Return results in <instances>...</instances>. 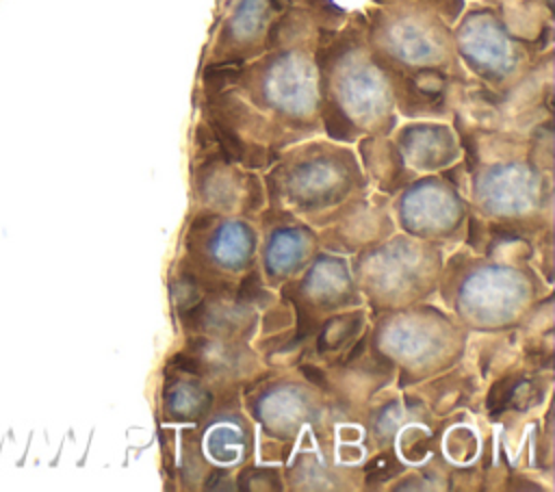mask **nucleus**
<instances>
[{
    "mask_svg": "<svg viewBox=\"0 0 555 492\" xmlns=\"http://www.w3.org/2000/svg\"><path fill=\"white\" fill-rule=\"evenodd\" d=\"M301 373L310 379V381H314L317 386H325V379H323V373L319 371V368H314V366H301Z\"/></svg>",
    "mask_w": 555,
    "mask_h": 492,
    "instance_id": "nucleus-6",
    "label": "nucleus"
},
{
    "mask_svg": "<svg viewBox=\"0 0 555 492\" xmlns=\"http://www.w3.org/2000/svg\"><path fill=\"white\" fill-rule=\"evenodd\" d=\"M171 364L178 366V368H182V371H186V373H193V375L199 373V364H197L193 358H186V355H176V358H171Z\"/></svg>",
    "mask_w": 555,
    "mask_h": 492,
    "instance_id": "nucleus-5",
    "label": "nucleus"
},
{
    "mask_svg": "<svg viewBox=\"0 0 555 492\" xmlns=\"http://www.w3.org/2000/svg\"><path fill=\"white\" fill-rule=\"evenodd\" d=\"M460 52L473 69L488 80L505 78L516 61V50L490 9H473L457 28Z\"/></svg>",
    "mask_w": 555,
    "mask_h": 492,
    "instance_id": "nucleus-2",
    "label": "nucleus"
},
{
    "mask_svg": "<svg viewBox=\"0 0 555 492\" xmlns=\"http://www.w3.org/2000/svg\"><path fill=\"white\" fill-rule=\"evenodd\" d=\"M397 2L412 4V7H427L434 13L444 15L447 20H455L462 13V9H464V0H397Z\"/></svg>",
    "mask_w": 555,
    "mask_h": 492,
    "instance_id": "nucleus-3",
    "label": "nucleus"
},
{
    "mask_svg": "<svg viewBox=\"0 0 555 492\" xmlns=\"http://www.w3.org/2000/svg\"><path fill=\"white\" fill-rule=\"evenodd\" d=\"M356 33L336 35L325 30L317 61L321 67V113L325 130L334 139H351L358 132V119L373 121L384 117L388 93L373 63L358 59Z\"/></svg>",
    "mask_w": 555,
    "mask_h": 492,
    "instance_id": "nucleus-1",
    "label": "nucleus"
},
{
    "mask_svg": "<svg viewBox=\"0 0 555 492\" xmlns=\"http://www.w3.org/2000/svg\"><path fill=\"white\" fill-rule=\"evenodd\" d=\"M260 290V282H258V275H247L243 282H241V299H251L256 297Z\"/></svg>",
    "mask_w": 555,
    "mask_h": 492,
    "instance_id": "nucleus-4",
    "label": "nucleus"
}]
</instances>
